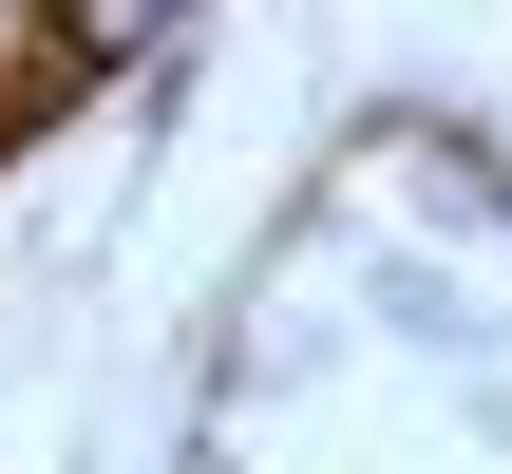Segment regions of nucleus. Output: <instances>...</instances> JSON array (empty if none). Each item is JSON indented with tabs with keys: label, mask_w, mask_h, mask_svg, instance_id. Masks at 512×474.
Here are the masks:
<instances>
[]
</instances>
